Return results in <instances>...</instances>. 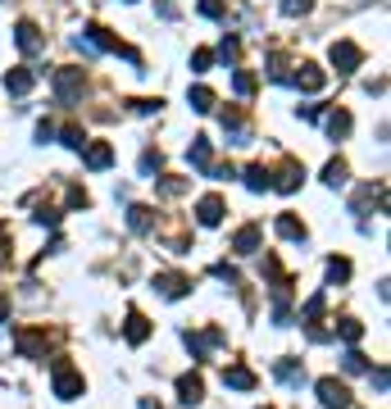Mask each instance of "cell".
<instances>
[{"mask_svg":"<svg viewBox=\"0 0 391 409\" xmlns=\"http://www.w3.org/2000/svg\"><path fill=\"white\" fill-rule=\"evenodd\" d=\"M14 46H19L23 55H37L46 46V37H41V28H37L32 19H19V28H14Z\"/></svg>","mask_w":391,"mask_h":409,"instance_id":"5","label":"cell"},{"mask_svg":"<svg viewBox=\"0 0 391 409\" xmlns=\"http://www.w3.org/2000/svg\"><path fill=\"white\" fill-rule=\"evenodd\" d=\"M55 132H59V128H55V123H37V141H55Z\"/></svg>","mask_w":391,"mask_h":409,"instance_id":"39","label":"cell"},{"mask_svg":"<svg viewBox=\"0 0 391 409\" xmlns=\"http://www.w3.org/2000/svg\"><path fill=\"white\" fill-rule=\"evenodd\" d=\"M232 250H237V255H255V250H260V227L246 223L237 237H232Z\"/></svg>","mask_w":391,"mask_h":409,"instance_id":"18","label":"cell"},{"mask_svg":"<svg viewBox=\"0 0 391 409\" xmlns=\"http://www.w3.org/2000/svg\"><path fill=\"white\" fill-rule=\"evenodd\" d=\"M323 82H327V73L318 64H301L292 73V86H301V91H323Z\"/></svg>","mask_w":391,"mask_h":409,"instance_id":"9","label":"cell"},{"mask_svg":"<svg viewBox=\"0 0 391 409\" xmlns=\"http://www.w3.org/2000/svg\"><path fill=\"white\" fill-rule=\"evenodd\" d=\"M323 128H327V137H332V141H341V137H350V128H355V119H350L346 109H332V114L323 119Z\"/></svg>","mask_w":391,"mask_h":409,"instance_id":"15","label":"cell"},{"mask_svg":"<svg viewBox=\"0 0 391 409\" xmlns=\"http://www.w3.org/2000/svg\"><path fill=\"white\" fill-rule=\"evenodd\" d=\"M187 160H191V169H200V173L214 169V164H209V137H196L191 151H187Z\"/></svg>","mask_w":391,"mask_h":409,"instance_id":"20","label":"cell"},{"mask_svg":"<svg viewBox=\"0 0 391 409\" xmlns=\"http://www.w3.org/2000/svg\"><path fill=\"white\" fill-rule=\"evenodd\" d=\"M196 218H200V227H218L223 223V196H200Z\"/></svg>","mask_w":391,"mask_h":409,"instance_id":"10","label":"cell"},{"mask_svg":"<svg viewBox=\"0 0 391 409\" xmlns=\"http://www.w3.org/2000/svg\"><path fill=\"white\" fill-rule=\"evenodd\" d=\"M350 278V259H327V282H332V287H337V282H346Z\"/></svg>","mask_w":391,"mask_h":409,"instance_id":"27","label":"cell"},{"mask_svg":"<svg viewBox=\"0 0 391 409\" xmlns=\"http://www.w3.org/2000/svg\"><path fill=\"white\" fill-rule=\"evenodd\" d=\"M337 336H341V341H346V345H355V341H359V336H364V323H355V318H341V327H337Z\"/></svg>","mask_w":391,"mask_h":409,"instance_id":"28","label":"cell"},{"mask_svg":"<svg viewBox=\"0 0 391 409\" xmlns=\"http://www.w3.org/2000/svg\"><path fill=\"white\" fill-rule=\"evenodd\" d=\"M187 100H191L196 114H209V109H214V91H209V86H191V91H187Z\"/></svg>","mask_w":391,"mask_h":409,"instance_id":"23","label":"cell"},{"mask_svg":"<svg viewBox=\"0 0 391 409\" xmlns=\"http://www.w3.org/2000/svg\"><path fill=\"white\" fill-rule=\"evenodd\" d=\"M301 182H305V169H301L296 160H283V169H278V178H269V187H273V191H283V196H292V191H296Z\"/></svg>","mask_w":391,"mask_h":409,"instance_id":"6","label":"cell"},{"mask_svg":"<svg viewBox=\"0 0 391 409\" xmlns=\"http://www.w3.org/2000/svg\"><path fill=\"white\" fill-rule=\"evenodd\" d=\"M346 178H350L346 160H327V169H323V182L327 187H346Z\"/></svg>","mask_w":391,"mask_h":409,"instance_id":"24","label":"cell"},{"mask_svg":"<svg viewBox=\"0 0 391 409\" xmlns=\"http://www.w3.org/2000/svg\"><path fill=\"white\" fill-rule=\"evenodd\" d=\"M223 382H228L232 391H250V387H255V373H250L246 364H228V368H223Z\"/></svg>","mask_w":391,"mask_h":409,"instance_id":"17","label":"cell"},{"mask_svg":"<svg viewBox=\"0 0 391 409\" xmlns=\"http://www.w3.org/2000/svg\"><path fill=\"white\" fill-rule=\"evenodd\" d=\"M0 237H5V227H0Z\"/></svg>","mask_w":391,"mask_h":409,"instance_id":"44","label":"cell"},{"mask_svg":"<svg viewBox=\"0 0 391 409\" xmlns=\"http://www.w3.org/2000/svg\"><path fill=\"white\" fill-rule=\"evenodd\" d=\"M369 377H373V387H378V391H387V368H369Z\"/></svg>","mask_w":391,"mask_h":409,"instance_id":"41","label":"cell"},{"mask_svg":"<svg viewBox=\"0 0 391 409\" xmlns=\"http://www.w3.org/2000/svg\"><path fill=\"white\" fill-rule=\"evenodd\" d=\"M341 364H346V373H369V359L359 355V350H346V359H341Z\"/></svg>","mask_w":391,"mask_h":409,"instance_id":"32","label":"cell"},{"mask_svg":"<svg viewBox=\"0 0 391 409\" xmlns=\"http://www.w3.org/2000/svg\"><path fill=\"white\" fill-rule=\"evenodd\" d=\"M314 391H318V400H323L327 409H346V405H350L346 382H337V377H318V382H314Z\"/></svg>","mask_w":391,"mask_h":409,"instance_id":"4","label":"cell"},{"mask_svg":"<svg viewBox=\"0 0 391 409\" xmlns=\"http://www.w3.org/2000/svg\"><path fill=\"white\" fill-rule=\"evenodd\" d=\"M155 291H160L164 301H182L187 291H191V282L182 273H155Z\"/></svg>","mask_w":391,"mask_h":409,"instance_id":"7","label":"cell"},{"mask_svg":"<svg viewBox=\"0 0 391 409\" xmlns=\"http://www.w3.org/2000/svg\"><path fill=\"white\" fill-rule=\"evenodd\" d=\"M142 173H160V151H155V155L146 151V155H142Z\"/></svg>","mask_w":391,"mask_h":409,"instance_id":"38","label":"cell"},{"mask_svg":"<svg viewBox=\"0 0 391 409\" xmlns=\"http://www.w3.org/2000/svg\"><path fill=\"white\" fill-rule=\"evenodd\" d=\"M14 345H19L23 359H41L46 355V332H19V336H14Z\"/></svg>","mask_w":391,"mask_h":409,"instance_id":"12","label":"cell"},{"mask_svg":"<svg viewBox=\"0 0 391 409\" xmlns=\"http://www.w3.org/2000/svg\"><path fill=\"white\" fill-rule=\"evenodd\" d=\"M50 387H55V396H59V400H77L87 382H82V373H77L68 359H55V364H50Z\"/></svg>","mask_w":391,"mask_h":409,"instance_id":"1","label":"cell"},{"mask_svg":"<svg viewBox=\"0 0 391 409\" xmlns=\"http://www.w3.org/2000/svg\"><path fill=\"white\" fill-rule=\"evenodd\" d=\"M32 82H37L32 68H10V73H5V91H10V96H28Z\"/></svg>","mask_w":391,"mask_h":409,"instance_id":"13","label":"cell"},{"mask_svg":"<svg viewBox=\"0 0 391 409\" xmlns=\"http://www.w3.org/2000/svg\"><path fill=\"white\" fill-rule=\"evenodd\" d=\"M209 64H214V50H196L191 55V68H196V73H205Z\"/></svg>","mask_w":391,"mask_h":409,"instance_id":"34","label":"cell"},{"mask_svg":"<svg viewBox=\"0 0 391 409\" xmlns=\"http://www.w3.org/2000/svg\"><path fill=\"white\" fill-rule=\"evenodd\" d=\"M182 191H187L182 178H164V182H160V196H182Z\"/></svg>","mask_w":391,"mask_h":409,"instance_id":"33","label":"cell"},{"mask_svg":"<svg viewBox=\"0 0 391 409\" xmlns=\"http://www.w3.org/2000/svg\"><path fill=\"white\" fill-rule=\"evenodd\" d=\"M327 59H332V68H337V73H355V68L364 64V50H359L355 41H332Z\"/></svg>","mask_w":391,"mask_h":409,"instance_id":"3","label":"cell"},{"mask_svg":"<svg viewBox=\"0 0 391 409\" xmlns=\"http://www.w3.org/2000/svg\"><path fill=\"white\" fill-rule=\"evenodd\" d=\"M37 223H41V227H59V214H50V209H41V214H37Z\"/></svg>","mask_w":391,"mask_h":409,"instance_id":"42","label":"cell"},{"mask_svg":"<svg viewBox=\"0 0 391 409\" xmlns=\"http://www.w3.org/2000/svg\"><path fill=\"white\" fill-rule=\"evenodd\" d=\"M128 227L146 237V232L155 227V209H151V204H132V209H128Z\"/></svg>","mask_w":391,"mask_h":409,"instance_id":"19","label":"cell"},{"mask_svg":"<svg viewBox=\"0 0 391 409\" xmlns=\"http://www.w3.org/2000/svg\"><path fill=\"white\" fill-rule=\"evenodd\" d=\"M218 55H223V59H237V55H241V41H237V37H223Z\"/></svg>","mask_w":391,"mask_h":409,"instance_id":"35","label":"cell"},{"mask_svg":"<svg viewBox=\"0 0 391 409\" xmlns=\"http://www.w3.org/2000/svg\"><path fill=\"white\" fill-rule=\"evenodd\" d=\"M273 227H278V237H287V241H305V223L296 214H278Z\"/></svg>","mask_w":391,"mask_h":409,"instance_id":"21","label":"cell"},{"mask_svg":"<svg viewBox=\"0 0 391 409\" xmlns=\"http://www.w3.org/2000/svg\"><path fill=\"white\" fill-rule=\"evenodd\" d=\"M137 105V114H160V100H132Z\"/></svg>","mask_w":391,"mask_h":409,"instance_id":"40","label":"cell"},{"mask_svg":"<svg viewBox=\"0 0 391 409\" xmlns=\"http://www.w3.org/2000/svg\"><path fill=\"white\" fill-rule=\"evenodd\" d=\"M178 400H182V405H200V400H205V382H200V373H182V377H178Z\"/></svg>","mask_w":391,"mask_h":409,"instance_id":"11","label":"cell"},{"mask_svg":"<svg viewBox=\"0 0 391 409\" xmlns=\"http://www.w3.org/2000/svg\"><path fill=\"white\" fill-rule=\"evenodd\" d=\"M246 187L250 191H269V173H264V164H250L246 169Z\"/></svg>","mask_w":391,"mask_h":409,"instance_id":"26","label":"cell"},{"mask_svg":"<svg viewBox=\"0 0 391 409\" xmlns=\"http://www.w3.org/2000/svg\"><path fill=\"white\" fill-rule=\"evenodd\" d=\"M123 336H128V345H142L146 336H151V323H146V314L128 310V323H123Z\"/></svg>","mask_w":391,"mask_h":409,"instance_id":"14","label":"cell"},{"mask_svg":"<svg viewBox=\"0 0 391 409\" xmlns=\"http://www.w3.org/2000/svg\"><path fill=\"white\" fill-rule=\"evenodd\" d=\"M10 318V296H0V323Z\"/></svg>","mask_w":391,"mask_h":409,"instance_id":"43","label":"cell"},{"mask_svg":"<svg viewBox=\"0 0 391 409\" xmlns=\"http://www.w3.org/2000/svg\"><path fill=\"white\" fill-rule=\"evenodd\" d=\"M82 164H87V169H109V164H114V146H109V141H87V146H82Z\"/></svg>","mask_w":391,"mask_h":409,"instance_id":"8","label":"cell"},{"mask_svg":"<svg viewBox=\"0 0 391 409\" xmlns=\"http://www.w3.org/2000/svg\"><path fill=\"white\" fill-rule=\"evenodd\" d=\"M232 91H237V96H255V77H250L246 68H237V73H232Z\"/></svg>","mask_w":391,"mask_h":409,"instance_id":"30","label":"cell"},{"mask_svg":"<svg viewBox=\"0 0 391 409\" xmlns=\"http://www.w3.org/2000/svg\"><path fill=\"white\" fill-rule=\"evenodd\" d=\"M273 373L283 377L287 387H301V382H305V368L296 364V359H278V364H273Z\"/></svg>","mask_w":391,"mask_h":409,"instance_id":"22","label":"cell"},{"mask_svg":"<svg viewBox=\"0 0 391 409\" xmlns=\"http://www.w3.org/2000/svg\"><path fill=\"white\" fill-rule=\"evenodd\" d=\"M182 341H187V350H191V355H205L209 345L223 341V332H218V327H209V332H187Z\"/></svg>","mask_w":391,"mask_h":409,"instance_id":"16","label":"cell"},{"mask_svg":"<svg viewBox=\"0 0 391 409\" xmlns=\"http://www.w3.org/2000/svg\"><path fill=\"white\" fill-rule=\"evenodd\" d=\"M264 409H269V405H264Z\"/></svg>","mask_w":391,"mask_h":409,"instance_id":"45","label":"cell"},{"mask_svg":"<svg viewBox=\"0 0 391 409\" xmlns=\"http://www.w3.org/2000/svg\"><path fill=\"white\" fill-rule=\"evenodd\" d=\"M82 86H87V73H82V68H73V64L55 68V96L64 100V105H73V100L82 96Z\"/></svg>","mask_w":391,"mask_h":409,"instance_id":"2","label":"cell"},{"mask_svg":"<svg viewBox=\"0 0 391 409\" xmlns=\"http://www.w3.org/2000/svg\"><path fill=\"white\" fill-rule=\"evenodd\" d=\"M318 314H323V296H309V301H305V310H301V323L314 327V323H318Z\"/></svg>","mask_w":391,"mask_h":409,"instance_id":"29","label":"cell"},{"mask_svg":"<svg viewBox=\"0 0 391 409\" xmlns=\"http://www.w3.org/2000/svg\"><path fill=\"white\" fill-rule=\"evenodd\" d=\"M55 137L64 141L68 151H82V146H87V137H82V128H77V123H68V128H59V132H55Z\"/></svg>","mask_w":391,"mask_h":409,"instance_id":"25","label":"cell"},{"mask_svg":"<svg viewBox=\"0 0 391 409\" xmlns=\"http://www.w3.org/2000/svg\"><path fill=\"white\" fill-rule=\"evenodd\" d=\"M200 14L205 19H223V0H200Z\"/></svg>","mask_w":391,"mask_h":409,"instance_id":"36","label":"cell"},{"mask_svg":"<svg viewBox=\"0 0 391 409\" xmlns=\"http://www.w3.org/2000/svg\"><path fill=\"white\" fill-rule=\"evenodd\" d=\"M68 204H73V209H87V191H82V187H73V191H68Z\"/></svg>","mask_w":391,"mask_h":409,"instance_id":"37","label":"cell"},{"mask_svg":"<svg viewBox=\"0 0 391 409\" xmlns=\"http://www.w3.org/2000/svg\"><path fill=\"white\" fill-rule=\"evenodd\" d=\"M309 10H314V0H283L287 19H301V14H309Z\"/></svg>","mask_w":391,"mask_h":409,"instance_id":"31","label":"cell"}]
</instances>
